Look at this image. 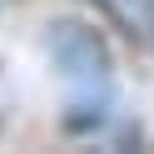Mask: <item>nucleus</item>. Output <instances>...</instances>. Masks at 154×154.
Segmentation results:
<instances>
[{
    "label": "nucleus",
    "mask_w": 154,
    "mask_h": 154,
    "mask_svg": "<svg viewBox=\"0 0 154 154\" xmlns=\"http://www.w3.org/2000/svg\"><path fill=\"white\" fill-rule=\"evenodd\" d=\"M94 5H104V10H109L129 35L154 40V0H94Z\"/></svg>",
    "instance_id": "nucleus-2"
},
{
    "label": "nucleus",
    "mask_w": 154,
    "mask_h": 154,
    "mask_svg": "<svg viewBox=\"0 0 154 154\" xmlns=\"http://www.w3.org/2000/svg\"><path fill=\"white\" fill-rule=\"evenodd\" d=\"M45 45H50L55 65H60L70 80L104 85L114 75V55H109V45H104V35L94 30V25H85V20H55L50 35H45Z\"/></svg>",
    "instance_id": "nucleus-1"
}]
</instances>
